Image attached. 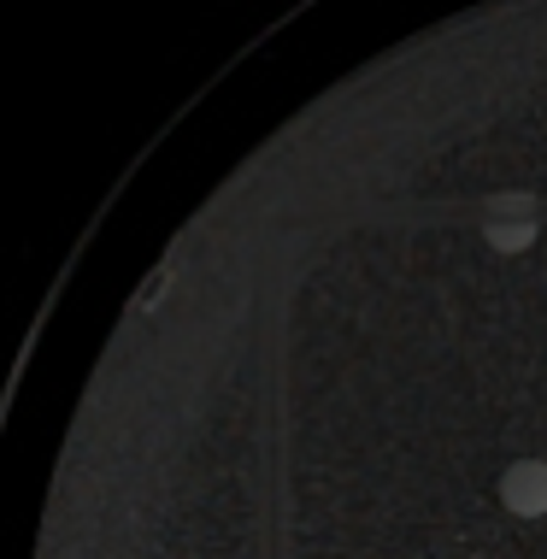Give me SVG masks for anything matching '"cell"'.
<instances>
[{
	"instance_id": "6da1fadb",
	"label": "cell",
	"mask_w": 547,
	"mask_h": 559,
	"mask_svg": "<svg viewBox=\"0 0 547 559\" xmlns=\"http://www.w3.org/2000/svg\"><path fill=\"white\" fill-rule=\"evenodd\" d=\"M500 507L512 519H547V460H519L500 472Z\"/></svg>"
}]
</instances>
